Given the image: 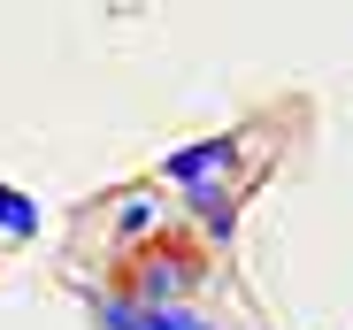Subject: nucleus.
Instances as JSON below:
<instances>
[{"instance_id": "5", "label": "nucleus", "mask_w": 353, "mask_h": 330, "mask_svg": "<svg viewBox=\"0 0 353 330\" xmlns=\"http://www.w3.org/2000/svg\"><path fill=\"white\" fill-rule=\"evenodd\" d=\"M92 315H100L108 330H154V307H146V300H131V292H100V300H92Z\"/></svg>"}, {"instance_id": "6", "label": "nucleus", "mask_w": 353, "mask_h": 330, "mask_svg": "<svg viewBox=\"0 0 353 330\" xmlns=\"http://www.w3.org/2000/svg\"><path fill=\"white\" fill-rule=\"evenodd\" d=\"M39 231V200L16 192V185H0V238H31Z\"/></svg>"}, {"instance_id": "4", "label": "nucleus", "mask_w": 353, "mask_h": 330, "mask_svg": "<svg viewBox=\"0 0 353 330\" xmlns=\"http://www.w3.org/2000/svg\"><path fill=\"white\" fill-rule=\"evenodd\" d=\"M161 231H169V215H161V200H154V192L115 200V238H123V246H146V238H161Z\"/></svg>"}, {"instance_id": "1", "label": "nucleus", "mask_w": 353, "mask_h": 330, "mask_svg": "<svg viewBox=\"0 0 353 330\" xmlns=\"http://www.w3.org/2000/svg\"><path fill=\"white\" fill-rule=\"evenodd\" d=\"M192 285H200V254H192V246H176L169 231L146 238V246L123 261V292L146 300V307H161V300H176V292H192Z\"/></svg>"}, {"instance_id": "2", "label": "nucleus", "mask_w": 353, "mask_h": 330, "mask_svg": "<svg viewBox=\"0 0 353 330\" xmlns=\"http://www.w3.org/2000/svg\"><path fill=\"white\" fill-rule=\"evenodd\" d=\"M239 154H246V138L239 131H223V138H192V146H176V154H161L154 169H161V185H208V177H230L239 169Z\"/></svg>"}, {"instance_id": "7", "label": "nucleus", "mask_w": 353, "mask_h": 330, "mask_svg": "<svg viewBox=\"0 0 353 330\" xmlns=\"http://www.w3.org/2000/svg\"><path fill=\"white\" fill-rule=\"evenodd\" d=\"M154 330H215V322L192 315V307H176V300H161V307H154Z\"/></svg>"}, {"instance_id": "3", "label": "nucleus", "mask_w": 353, "mask_h": 330, "mask_svg": "<svg viewBox=\"0 0 353 330\" xmlns=\"http://www.w3.org/2000/svg\"><path fill=\"white\" fill-rule=\"evenodd\" d=\"M239 200H246V185H223V177L185 185V207L200 215V231H208V238H230V231H239Z\"/></svg>"}]
</instances>
